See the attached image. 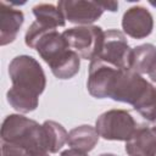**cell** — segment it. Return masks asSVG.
<instances>
[{
    "label": "cell",
    "instance_id": "cell-1",
    "mask_svg": "<svg viewBox=\"0 0 156 156\" xmlns=\"http://www.w3.org/2000/svg\"><path fill=\"white\" fill-rule=\"evenodd\" d=\"M9 74L12 87L6 93L7 102L21 113L34 111L38 98L46 87L45 73L39 62L28 55L16 56L9 65Z\"/></svg>",
    "mask_w": 156,
    "mask_h": 156
},
{
    "label": "cell",
    "instance_id": "cell-2",
    "mask_svg": "<svg viewBox=\"0 0 156 156\" xmlns=\"http://www.w3.org/2000/svg\"><path fill=\"white\" fill-rule=\"evenodd\" d=\"M1 143L20 146L35 156L49 154L45 147L43 124L21 115H9L4 119Z\"/></svg>",
    "mask_w": 156,
    "mask_h": 156
},
{
    "label": "cell",
    "instance_id": "cell-3",
    "mask_svg": "<svg viewBox=\"0 0 156 156\" xmlns=\"http://www.w3.org/2000/svg\"><path fill=\"white\" fill-rule=\"evenodd\" d=\"M104 34L105 32L98 26H78L66 29L62 33L71 50L76 51L79 57L90 61L100 55Z\"/></svg>",
    "mask_w": 156,
    "mask_h": 156
},
{
    "label": "cell",
    "instance_id": "cell-4",
    "mask_svg": "<svg viewBox=\"0 0 156 156\" xmlns=\"http://www.w3.org/2000/svg\"><path fill=\"white\" fill-rule=\"evenodd\" d=\"M95 129L98 134L106 140L127 141L134 134L136 122L128 111L113 108L98 117Z\"/></svg>",
    "mask_w": 156,
    "mask_h": 156
},
{
    "label": "cell",
    "instance_id": "cell-5",
    "mask_svg": "<svg viewBox=\"0 0 156 156\" xmlns=\"http://www.w3.org/2000/svg\"><path fill=\"white\" fill-rule=\"evenodd\" d=\"M130 57L132 49L127 43L126 35L118 29L106 30L101 52L96 58L121 69H130Z\"/></svg>",
    "mask_w": 156,
    "mask_h": 156
},
{
    "label": "cell",
    "instance_id": "cell-6",
    "mask_svg": "<svg viewBox=\"0 0 156 156\" xmlns=\"http://www.w3.org/2000/svg\"><path fill=\"white\" fill-rule=\"evenodd\" d=\"M119 72L121 68H117L100 58L90 61L87 82L89 94L96 99L108 98Z\"/></svg>",
    "mask_w": 156,
    "mask_h": 156
},
{
    "label": "cell",
    "instance_id": "cell-7",
    "mask_svg": "<svg viewBox=\"0 0 156 156\" xmlns=\"http://www.w3.org/2000/svg\"><path fill=\"white\" fill-rule=\"evenodd\" d=\"M34 49L49 65L51 71L65 61L72 52L67 40L62 33L57 32V29H51L44 33L35 43Z\"/></svg>",
    "mask_w": 156,
    "mask_h": 156
},
{
    "label": "cell",
    "instance_id": "cell-8",
    "mask_svg": "<svg viewBox=\"0 0 156 156\" xmlns=\"http://www.w3.org/2000/svg\"><path fill=\"white\" fill-rule=\"evenodd\" d=\"M57 7L62 12L65 20L71 23L83 26H89L98 21L104 12L99 1L61 0L57 2Z\"/></svg>",
    "mask_w": 156,
    "mask_h": 156
},
{
    "label": "cell",
    "instance_id": "cell-9",
    "mask_svg": "<svg viewBox=\"0 0 156 156\" xmlns=\"http://www.w3.org/2000/svg\"><path fill=\"white\" fill-rule=\"evenodd\" d=\"M122 28L127 35L134 39H143L151 34L154 20L145 7L133 6L124 12L122 17Z\"/></svg>",
    "mask_w": 156,
    "mask_h": 156
},
{
    "label": "cell",
    "instance_id": "cell-10",
    "mask_svg": "<svg viewBox=\"0 0 156 156\" xmlns=\"http://www.w3.org/2000/svg\"><path fill=\"white\" fill-rule=\"evenodd\" d=\"M129 156H156V126L141 124L126 141Z\"/></svg>",
    "mask_w": 156,
    "mask_h": 156
},
{
    "label": "cell",
    "instance_id": "cell-11",
    "mask_svg": "<svg viewBox=\"0 0 156 156\" xmlns=\"http://www.w3.org/2000/svg\"><path fill=\"white\" fill-rule=\"evenodd\" d=\"M24 21L21 10L11 7L6 1L0 2V44L4 46L12 43Z\"/></svg>",
    "mask_w": 156,
    "mask_h": 156
},
{
    "label": "cell",
    "instance_id": "cell-12",
    "mask_svg": "<svg viewBox=\"0 0 156 156\" xmlns=\"http://www.w3.org/2000/svg\"><path fill=\"white\" fill-rule=\"evenodd\" d=\"M99 136L100 135L98 134L94 127L83 124L73 128L68 133L67 144L73 149H78L88 152L95 147V145L99 141Z\"/></svg>",
    "mask_w": 156,
    "mask_h": 156
},
{
    "label": "cell",
    "instance_id": "cell-13",
    "mask_svg": "<svg viewBox=\"0 0 156 156\" xmlns=\"http://www.w3.org/2000/svg\"><path fill=\"white\" fill-rule=\"evenodd\" d=\"M156 63V46L143 44L132 49L130 69L138 74L149 73Z\"/></svg>",
    "mask_w": 156,
    "mask_h": 156
},
{
    "label": "cell",
    "instance_id": "cell-14",
    "mask_svg": "<svg viewBox=\"0 0 156 156\" xmlns=\"http://www.w3.org/2000/svg\"><path fill=\"white\" fill-rule=\"evenodd\" d=\"M43 128L46 151L49 154L57 152L67 143L68 133L60 123L55 121H45L43 123Z\"/></svg>",
    "mask_w": 156,
    "mask_h": 156
},
{
    "label": "cell",
    "instance_id": "cell-15",
    "mask_svg": "<svg viewBox=\"0 0 156 156\" xmlns=\"http://www.w3.org/2000/svg\"><path fill=\"white\" fill-rule=\"evenodd\" d=\"M33 13L35 16V21L56 29L57 27H63L66 20L62 12L58 10L57 6L51 4H39L33 7Z\"/></svg>",
    "mask_w": 156,
    "mask_h": 156
},
{
    "label": "cell",
    "instance_id": "cell-16",
    "mask_svg": "<svg viewBox=\"0 0 156 156\" xmlns=\"http://www.w3.org/2000/svg\"><path fill=\"white\" fill-rule=\"evenodd\" d=\"M99 5L101 6V9L105 11V10H107V11H111V12H115V11H117V9H118V2L117 1H99Z\"/></svg>",
    "mask_w": 156,
    "mask_h": 156
},
{
    "label": "cell",
    "instance_id": "cell-17",
    "mask_svg": "<svg viewBox=\"0 0 156 156\" xmlns=\"http://www.w3.org/2000/svg\"><path fill=\"white\" fill-rule=\"evenodd\" d=\"M61 156H89L85 151H82V150H78V149H67L65 151L61 152Z\"/></svg>",
    "mask_w": 156,
    "mask_h": 156
},
{
    "label": "cell",
    "instance_id": "cell-18",
    "mask_svg": "<svg viewBox=\"0 0 156 156\" xmlns=\"http://www.w3.org/2000/svg\"><path fill=\"white\" fill-rule=\"evenodd\" d=\"M147 74H149V77L151 78L152 82H156V63H155V66L151 68V71H150Z\"/></svg>",
    "mask_w": 156,
    "mask_h": 156
},
{
    "label": "cell",
    "instance_id": "cell-19",
    "mask_svg": "<svg viewBox=\"0 0 156 156\" xmlns=\"http://www.w3.org/2000/svg\"><path fill=\"white\" fill-rule=\"evenodd\" d=\"M149 4H150L151 6H154V7H156V1H152V0H150V1H149Z\"/></svg>",
    "mask_w": 156,
    "mask_h": 156
},
{
    "label": "cell",
    "instance_id": "cell-20",
    "mask_svg": "<svg viewBox=\"0 0 156 156\" xmlns=\"http://www.w3.org/2000/svg\"><path fill=\"white\" fill-rule=\"evenodd\" d=\"M100 156H116V155H113V154H101Z\"/></svg>",
    "mask_w": 156,
    "mask_h": 156
},
{
    "label": "cell",
    "instance_id": "cell-21",
    "mask_svg": "<svg viewBox=\"0 0 156 156\" xmlns=\"http://www.w3.org/2000/svg\"><path fill=\"white\" fill-rule=\"evenodd\" d=\"M40 156H49V154H44V155H40Z\"/></svg>",
    "mask_w": 156,
    "mask_h": 156
},
{
    "label": "cell",
    "instance_id": "cell-22",
    "mask_svg": "<svg viewBox=\"0 0 156 156\" xmlns=\"http://www.w3.org/2000/svg\"><path fill=\"white\" fill-rule=\"evenodd\" d=\"M154 124H155V126H156V121H155V122H154Z\"/></svg>",
    "mask_w": 156,
    "mask_h": 156
}]
</instances>
